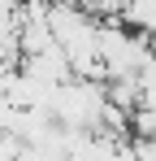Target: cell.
Segmentation results:
<instances>
[{
  "label": "cell",
  "mask_w": 156,
  "mask_h": 161,
  "mask_svg": "<svg viewBox=\"0 0 156 161\" xmlns=\"http://www.w3.org/2000/svg\"><path fill=\"white\" fill-rule=\"evenodd\" d=\"M122 22L134 26L139 35L156 39V0H126L122 4Z\"/></svg>",
  "instance_id": "cell-1"
}]
</instances>
